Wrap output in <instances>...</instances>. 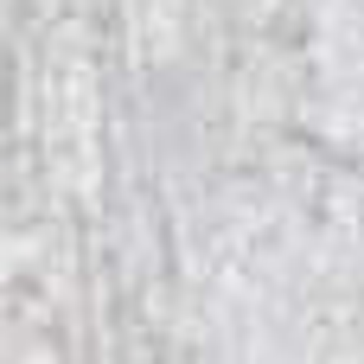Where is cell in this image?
Masks as SVG:
<instances>
[]
</instances>
